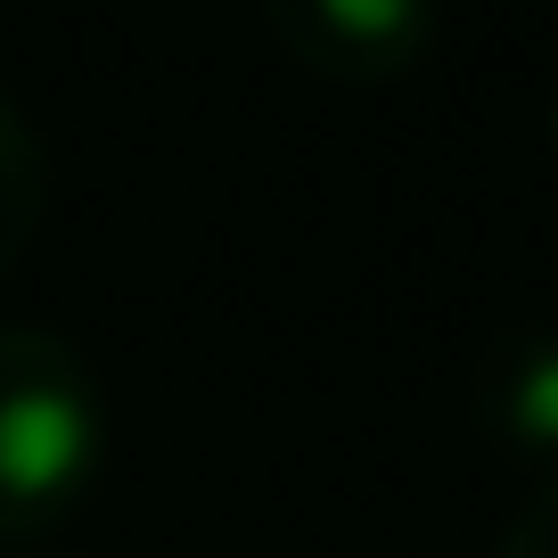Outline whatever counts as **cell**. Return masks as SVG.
<instances>
[{
    "mask_svg": "<svg viewBox=\"0 0 558 558\" xmlns=\"http://www.w3.org/2000/svg\"><path fill=\"white\" fill-rule=\"evenodd\" d=\"M263 34H271V50L296 74H313V83L369 90V83H402V74L427 66L444 25H436V9H418V0H271V9H263Z\"/></svg>",
    "mask_w": 558,
    "mask_h": 558,
    "instance_id": "obj_2",
    "label": "cell"
},
{
    "mask_svg": "<svg viewBox=\"0 0 558 558\" xmlns=\"http://www.w3.org/2000/svg\"><path fill=\"white\" fill-rule=\"evenodd\" d=\"M460 402H469V427L485 452L558 476V329H542V320L493 329L469 362Z\"/></svg>",
    "mask_w": 558,
    "mask_h": 558,
    "instance_id": "obj_3",
    "label": "cell"
},
{
    "mask_svg": "<svg viewBox=\"0 0 558 558\" xmlns=\"http://www.w3.org/2000/svg\"><path fill=\"white\" fill-rule=\"evenodd\" d=\"M25 558H66V550H25Z\"/></svg>",
    "mask_w": 558,
    "mask_h": 558,
    "instance_id": "obj_6",
    "label": "cell"
},
{
    "mask_svg": "<svg viewBox=\"0 0 558 558\" xmlns=\"http://www.w3.org/2000/svg\"><path fill=\"white\" fill-rule=\"evenodd\" d=\"M550 132H558V99H550Z\"/></svg>",
    "mask_w": 558,
    "mask_h": 558,
    "instance_id": "obj_7",
    "label": "cell"
},
{
    "mask_svg": "<svg viewBox=\"0 0 558 558\" xmlns=\"http://www.w3.org/2000/svg\"><path fill=\"white\" fill-rule=\"evenodd\" d=\"M116 444L107 378L66 329L0 320V542H34L90 501Z\"/></svg>",
    "mask_w": 558,
    "mask_h": 558,
    "instance_id": "obj_1",
    "label": "cell"
},
{
    "mask_svg": "<svg viewBox=\"0 0 558 558\" xmlns=\"http://www.w3.org/2000/svg\"><path fill=\"white\" fill-rule=\"evenodd\" d=\"M493 558H558V476H534V493H525L518 518L501 525Z\"/></svg>",
    "mask_w": 558,
    "mask_h": 558,
    "instance_id": "obj_5",
    "label": "cell"
},
{
    "mask_svg": "<svg viewBox=\"0 0 558 558\" xmlns=\"http://www.w3.org/2000/svg\"><path fill=\"white\" fill-rule=\"evenodd\" d=\"M41 222H50V148H41L34 116L0 90V279L25 263Z\"/></svg>",
    "mask_w": 558,
    "mask_h": 558,
    "instance_id": "obj_4",
    "label": "cell"
}]
</instances>
